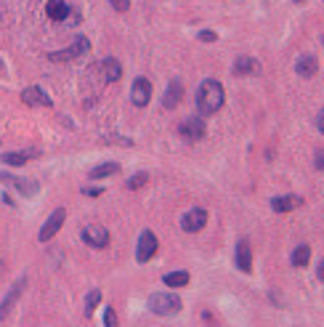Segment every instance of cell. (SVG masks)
I'll use <instances>...</instances> for the list:
<instances>
[{
  "mask_svg": "<svg viewBox=\"0 0 324 327\" xmlns=\"http://www.w3.org/2000/svg\"><path fill=\"white\" fill-rule=\"evenodd\" d=\"M303 205V199L298 194H284V197H274L271 199V210L276 213H287V210H295Z\"/></svg>",
  "mask_w": 324,
  "mask_h": 327,
  "instance_id": "obj_14",
  "label": "cell"
},
{
  "mask_svg": "<svg viewBox=\"0 0 324 327\" xmlns=\"http://www.w3.org/2000/svg\"><path fill=\"white\" fill-rule=\"evenodd\" d=\"M157 234L154 231H141V237H138V247H136V261L138 263H146L149 258H154V253H157Z\"/></svg>",
  "mask_w": 324,
  "mask_h": 327,
  "instance_id": "obj_3",
  "label": "cell"
},
{
  "mask_svg": "<svg viewBox=\"0 0 324 327\" xmlns=\"http://www.w3.org/2000/svg\"><path fill=\"white\" fill-rule=\"evenodd\" d=\"M178 133H181V138H186V141H199V138H205V122H202V117H186L178 125Z\"/></svg>",
  "mask_w": 324,
  "mask_h": 327,
  "instance_id": "obj_4",
  "label": "cell"
},
{
  "mask_svg": "<svg viewBox=\"0 0 324 327\" xmlns=\"http://www.w3.org/2000/svg\"><path fill=\"white\" fill-rule=\"evenodd\" d=\"M162 282L167 287H186L189 285V271H170L162 277Z\"/></svg>",
  "mask_w": 324,
  "mask_h": 327,
  "instance_id": "obj_22",
  "label": "cell"
},
{
  "mask_svg": "<svg viewBox=\"0 0 324 327\" xmlns=\"http://www.w3.org/2000/svg\"><path fill=\"white\" fill-rule=\"evenodd\" d=\"M181 96H183V85H181V80H170V85H167V90H165L162 106H165V109H176V106L181 104Z\"/></svg>",
  "mask_w": 324,
  "mask_h": 327,
  "instance_id": "obj_16",
  "label": "cell"
},
{
  "mask_svg": "<svg viewBox=\"0 0 324 327\" xmlns=\"http://www.w3.org/2000/svg\"><path fill=\"white\" fill-rule=\"evenodd\" d=\"M22 101L29 104V106H51V104H53V101L48 99V93H45L43 88H37V85L24 88V90H22Z\"/></svg>",
  "mask_w": 324,
  "mask_h": 327,
  "instance_id": "obj_10",
  "label": "cell"
},
{
  "mask_svg": "<svg viewBox=\"0 0 324 327\" xmlns=\"http://www.w3.org/2000/svg\"><path fill=\"white\" fill-rule=\"evenodd\" d=\"M90 51V43H88V38H77L67 51H56V53H51V61H72V59H77V56H83V53H88Z\"/></svg>",
  "mask_w": 324,
  "mask_h": 327,
  "instance_id": "obj_7",
  "label": "cell"
},
{
  "mask_svg": "<svg viewBox=\"0 0 324 327\" xmlns=\"http://www.w3.org/2000/svg\"><path fill=\"white\" fill-rule=\"evenodd\" d=\"M64 221H67V210H64V208L53 210V213H51V218L43 224L40 234H37V237H40V242H48V240H53V237H56V231L61 229V224H64Z\"/></svg>",
  "mask_w": 324,
  "mask_h": 327,
  "instance_id": "obj_5",
  "label": "cell"
},
{
  "mask_svg": "<svg viewBox=\"0 0 324 327\" xmlns=\"http://www.w3.org/2000/svg\"><path fill=\"white\" fill-rule=\"evenodd\" d=\"M24 285H27V279H19V282H13L11 293L6 295V298H3V303H0V319H6V317H8V311H11V306L16 303V298H19V295H22Z\"/></svg>",
  "mask_w": 324,
  "mask_h": 327,
  "instance_id": "obj_18",
  "label": "cell"
},
{
  "mask_svg": "<svg viewBox=\"0 0 324 327\" xmlns=\"http://www.w3.org/2000/svg\"><path fill=\"white\" fill-rule=\"evenodd\" d=\"M99 301H101V293H99V290H90L88 298H85V314H88V317L93 314V308L99 306Z\"/></svg>",
  "mask_w": 324,
  "mask_h": 327,
  "instance_id": "obj_24",
  "label": "cell"
},
{
  "mask_svg": "<svg viewBox=\"0 0 324 327\" xmlns=\"http://www.w3.org/2000/svg\"><path fill=\"white\" fill-rule=\"evenodd\" d=\"M205 224H207V213H205L202 208H192L186 215L181 218V229L189 231V234H192V231H199Z\"/></svg>",
  "mask_w": 324,
  "mask_h": 327,
  "instance_id": "obj_9",
  "label": "cell"
},
{
  "mask_svg": "<svg viewBox=\"0 0 324 327\" xmlns=\"http://www.w3.org/2000/svg\"><path fill=\"white\" fill-rule=\"evenodd\" d=\"M120 173V165L117 162H104V165H96L90 170V181H99V178H106V176H115Z\"/></svg>",
  "mask_w": 324,
  "mask_h": 327,
  "instance_id": "obj_21",
  "label": "cell"
},
{
  "mask_svg": "<svg viewBox=\"0 0 324 327\" xmlns=\"http://www.w3.org/2000/svg\"><path fill=\"white\" fill-rule=\"evenodd\" d=\"M295 69H298L300 77H314V75L319 72V59H316L314 53H303V56L298 59Z\"/></svg>",
  "mask_w": 324,
  "mask_h": 327,
  "instance_id": "obj_15",
  "label": "cell"
},
{
  "mask_svg": "<svg viewBox=\"0 0 324 327\" xmlns=\"http://www.w3.org/2000/svg\"><path fill=\"white\" fill-rule=\"evenodd\" d=\"M314 165H316L319 170L324 168V154H321V149H319V154H316V160H314Z\"/></svg>",
  "mask_w": 324,
  "mask_h": 327,
  "instance_id": "obj_30",
  "label": "cell"
},
{
  "mask_svg": "<svg viewBox=\"0 0 324 327\" xmlns=\"http://www.w3.org/2000/svg\"><path fill=\"white\" fill-rule=\"evenodd\" d=\"M109 3H112V8H115V11H122V13H125V11L130 8V0H109Z\"/></svg>",
  "mask_w": 324,
  "mask_h": 327,
  "instance_id": "obj_27",
  "label": "cell"
},
{
  "mask_svg": "<svg viewBox=\"0 0 324 327\" xmlns=\"http://www.w3.org/2000/svg\"><path fill=\"white\" fill-rule=\"evenodd\" d=\"M181 298L176 293H154L149 295V308L154 311L157 317H167V314H178L181 311Z\"/></svg>",
  "mask_w": 324,
  "mask_h": 327,
  "instance_id": "obj_2",
  "label": "cell"
},
{
  "mask_svg": "<svg viewBox=\"0 0 324 327\" xmlns=\"http://www.w3.org/2000/svg\"><path fill=\"white\" fill-rule=\"evenodd\" d=\"M260 72V61L253 59V56H237L234 61V75L237 77H250V75H258Z\"/></svg>",
  "mask_w": 324,
  "mask_h": 327,
  "instance_id": "obj_11",
  "label": "cell"
},
{
  "mask_svg": "<svg viewBox=\"0 0 324 327\" xmlns=\"http://www.w3.org/2000/svg\"><path fill=\"white\" fill-rule=\"evenodd\" d=\"M0 274H3V261H0Z\"/></svg>",
  "mask_w": 324,
  "mask_h": 327,
  "instance_id": "obj_32",
  "label": "cell"
},
{
  "mask_svg": "<svg viewBox=\"0 0 324 327\" xmlns=\"http://www.w3.org/2000/svg\"><path fill=\"white\" fill-rule=\"evenodd\" d=\"M321 117H324V112H319V115H316V128H319V131L324 128V120H321Z\"/></svg>",
  "mask_w": 324,
  "mask_h": 327,
  "instance_id": "obj_31",
  "label": "cell"
},
{
  "mask_svg": "<svg viewBox=\"0 0 324 327\" xmlns=\"http://www.w3.org/2000/svg\"><path fill=\"white\" fill-rule=\"evenodd\" d=\"M0 184H13L24 197H32V194L37 192V181H32V178H13V176L0 173Z\"/></svg>",
  "mask_w": 324,
  "mask_h": 327,
  "instance_id": "obj_12",
  "label": "cell"
},
{
  "mask_svg": "<svg viewBox=\"0 0 324 327\" xmlns=\"http://www.w3.org/2000/svg\"><path fill=\"white\" fill-rule=\"evenodd\" d=\"M215 38H218V35L210 32V29H202V32H199V40H202V43H213Z\"/></svg>",
  "mask_w": 324,
  "mask_h": 327,
  "instance_id": "obj_28",
  "label": "cell"
},
{
  "mask_svg": "<svg viewBox=\"0 0 324 327\" xmlns=\"http://www.w3.org/2000/svg\"><path fill=\"white\" fill-rule=\"evenodd\" d=\"M83 240L90 247H106V245H109V231H106L101 224H88L83 229Z\"/></svg>",
  "mask_w": 324,
  "mask_h": 327,
  "instance_id": "obj_6",
  "label": "cell"
},
{
  "mask_svg": "<svg viewBox=\"0 0 324 327\" xmlns=\"http://www.w3.org/2000/svg\"><path fill=\"white\" fill-rule=\"evenodd\" d=\"M104 324L106 327H117V314H115V308L106 306V314H104Z\"/></svg>",
  "mask_w": 324,
  "mask_h": 327,
  "instance_id": "obj_26",
  "label": "cell"
},
{
  "mask_svg": "<svg viewBox=\"0 0 324 327\" xmlns=\"http://www.w3.org/2000/svg\"><path fill=\"white\" fill-rule=\"evenodd\" d=\"M237 266L244 274L253 271V253H250V242L247 240H239V245H237Z\"/></svg>",
  "mask_w": 324,
  "mask_h": 327,
  "instance_id": "obj_13",
  "label": "cell"
},
{
  "mask_svg": "<svg viewBox=\"0 0 324 327\" xmlns=\"http://www.w3.org/2000/svg\"><path fill=\"white\" fill-rule=\"evenodd\" d=\"M101 72H104V80H109V83H115V80H120V75H122V67H120V61L117 59H104L101 61Z\"/></svg>",
  "mask_w": 324,
  "mask_h": 327,
  "instance_id": "obj_19",
  "label": "cell"
},
{
  "mask_svg": "<svg viewBox=\"0 0 324 327\" xmlns=\"http://www.w3.org/2000/svg\"><path fill=\"white\" fill-rule=\"evenodd\" d=\"M223 106V85L218 80H202V85L197 88V109L199 115H213Z\"/></svg>",
  "mask_w": 324,
  "mask_h": 327,
  "instance_id": "obj_1",
  "label": "cell"
},
{
  "mask_svg": "<svg viewBox=\"0 0 324 327\" xmlns=\"http://www.w3.org/2000/svg\"><path fill=\"white\" fill-rule=\"evenodd\" d=\"M308 258H311V247H308V245H298L295 250H292V266H298V269L306 266Z\"/></svg>",
  "mask_w": 324,
  "mask_h": 327,
  "instance_id": "obj_23",
  "label": "cell"
},
{
  "mask_svg": "<svg viewBox=\"0 0 324 327\" xmlns=\"http://www.w3.org/2000/svg\"><path fill=\"white\" fill-rule=\"evenodd\" d=\"M149 99H151V83L146 80V77H136L133 88H130V101L136 106H146Z\"/></svg>",
  "mask_w": 324,
  "mask_h": 327,
  "instance_id": "obj_8",
  "label": "cell"
},
{
  "mask_svg": "<svg viewBox=\"0 0 324 327\" xmlns=\"http://www.w3.org/2000/svg\"><path fill=\"white\" fill-rule=\"evenodd\" d=\"M83 194H88V197H99L101 189H99V186H83Z\"/></svg>",
  "mask_w": 324,
  "mask_h": 327,
  "instance_id": "obj_29",
  "label": "cell"
},
{
  "mask_svg": "<svg viewBox=\"0 0 324 327\" xmlns=\"http://www.w3.org/2000/svg\"><path fill=\"white\" fill-rule=\"evenodd\" d=\"M69 6L64 3V0H51V3H48V16L53 19V22H64L67 16H69Z\"/></svg>",
  "mask_w": 324,
  "mask_h": 327,
  "instance_id": "obj_20",
  "label": "cell"
},
{
  "mask_svg": "<svg viewBox=\"0 0 324 327\" xmlns=\"http://www.w3.org/2000/svg\"><path fill=\"white\" fill-rule=\"evenodd\" d=\"M146 181H149V176H146V173H136V176L128 181V189H141V186H144Z\"/></svg>",
  "mask_w": 324,
  "mask_h": 327,
  "instance_id": "obj_25",
  "label": "cell"
},
{
  "mask_svg": "<svg viewBox=\"0 0 324 327\" xmlns=\"http://www.w3.org/2000/svg\"><path fill=\"white\" fill-rule=\"evenodd\" d=\"M37 149H24V152H6V154H0V160H3L6 165H24L29 160H35L37 157Z\"/></svg>",
  "mask_w": 324,
  "mask_h": 327,
  "instance_id": "obj_17",
  "label": "cell"
}]
</instances>
